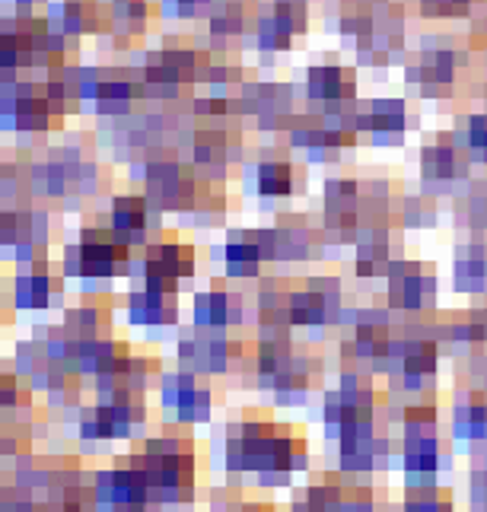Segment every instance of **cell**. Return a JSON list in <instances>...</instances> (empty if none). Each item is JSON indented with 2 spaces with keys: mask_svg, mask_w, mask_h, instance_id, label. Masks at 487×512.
Listing matches in <instances>:
<instances>
[{
  "mask_svg": "<svg viewBox=\"0 0 487 512\" xmlns=\"http://www.w3.org/2000/svg\"><path fill=\"white\" fill-rule=\"evenodd\" d=\"M176 4H182V7H195V4H201V0H176Z\"/></svg>",
  "mask_w": 487,
  "mask_h": 512,
  "instance_id": "7a4b0ae2",
  "label": "cell"
},
{
  "mask_svg": "<svg viewBox=\"0 0 487 512\" xmlns=\"http://www.w3.org/2000/svg\"><path fill=\"white\" fill-rule=\"evenodd\" d=\"M258 191L262 194H290V166L265 163L258 169Z\"/></svg>",
  "mask_w": 487,
  "mask_h": 512,
  "instance_id": "6da1fadb",
  "label": "cell"
}]
</instances>
